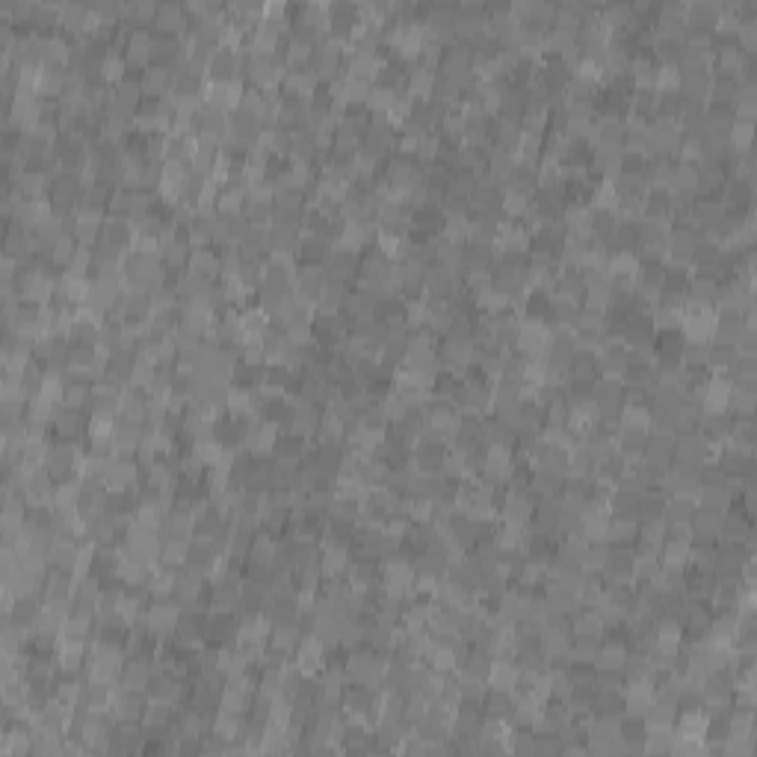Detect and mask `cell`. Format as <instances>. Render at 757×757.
<instances>
[{
	"label": "cell",
	"instance_id": "cell-1",
	"mask_svg": "<svg viewBox=\"0 0 757 757\" xmlns=\"http://www.w3.org/2000/svg\"><path fill=\"white\" fill-rule=\"evenodd\" d=\"M157 9H160L157 4H131V6H124V18L131 24H154Z\"/></svg>",
	"mask_w": 757,
	"mask_h": 757
}]
</instances>
